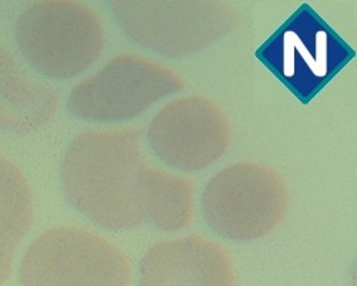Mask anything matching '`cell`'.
I'll return each mask as SVG.
<instances>
[{"mask_svg":"<svg viewBox=\"0 0 357 286\" xmlns=\"http://www.w3.org/2000/svg\"><path fill=\"white\" fill-rule=\"evenodd\" d=\"M20 279L23 286H122L125 273L91 236L61 229L27 250Z\"/></svg>","mask_w":357,"mask_h":286,"instance_id":"cell-3","label":"cell"},{"mask_svg":"<svg viewBox=\"0 0 357 286\" xmlns=\"http://www.w3.org/2000/svg\"><path fill=\"white\" fill-rule=\"evenodd\" d=\"M16 38L26 59L49 76H69L92 59L98 31L92 16L72 3H39L17 22Z\"/></svg>","mask_w":357,"mask_h":286,"instance_id":"cell-2","label":"cell"},{"mask_svg":"<svg viewBox=\"0 0 357 286\" xmlns=\"http://www.w3.org/2000/svg\"><path fill=\"white\" fill-rule=\"evenodd\" d=\"M255 56L302 103H309L356 52L307 3L297 9Z\"/></svg>","mask_w":357,"mask_h":286,"instance_id":"cell-1","label":"cell"},{"mask_svg":"<svg viewBox=\"0 0 357 286\" xmlns=\"http://www.w3.org/2000/svg\"><path fill=\"white\" fill-rule=\"evenodd\" d=\"M31 223V195L19 169L0 158V285L12 271L13 256Z\"/></svg>","mask_w":357,"mask_h":286,"instance_id":"cell-5","label":"cell"},{"mask_svg":"<svg viewBox=\"0 0 357 286\" xmlns=\"http://www.w3.org/2000/svg\"><path fill=\"white\" fill-rule=\"evenodd\" d=\"M50 105L49 93L29 80L10 53L0 47V129H32L46 118Z\"/></svg>","mask_w":357,"mask_h":286,"instance_id":"cell-4","label":"cell"}]
</instances>
